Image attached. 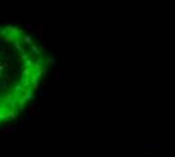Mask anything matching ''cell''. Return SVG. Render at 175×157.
<instances>
[{"mask_svg":"<svg viewBox=\"0 0 175 157\" xmlns=\"http://www.w3.org/2000/svg\"><path fill=\"white\" fill-rule=\"evenodd\" d=\"M51 65L53 57L29 30L0 24V127L27 110Z\"/></svg>","mask_w":175,"mask_h":157,"instance_id":"cell-1","label":"cell"}]
</instances>
